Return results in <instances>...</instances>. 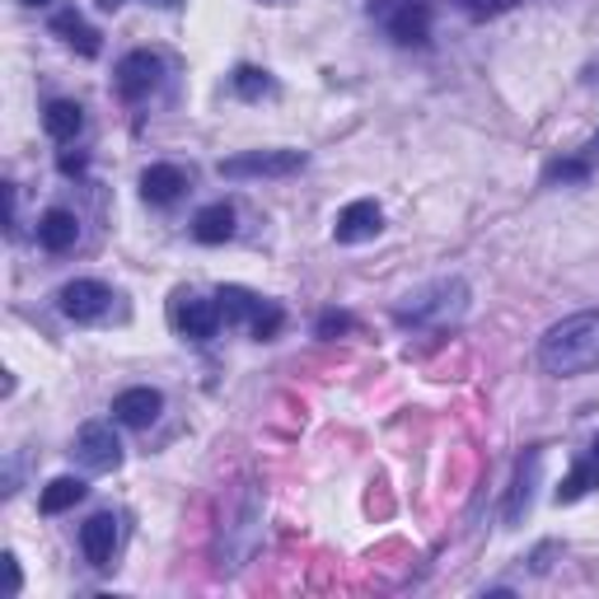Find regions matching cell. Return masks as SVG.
Returning a JSON list of instances; mask_svg holds the SVG:
<instances>
[{
    "instance_id": "6",
    "label": "cell",
    "mask_w": 599,
    "mask_h": 599,
    "mask_svg": "<svg viewBox=\"0 0 599 599\" xmlns=\"http://www.w3.org/2000/svg\"><path fill=\"white\" fill-rule=\"evenodd\" d=\"M160 76H164V66L154 52H127L118 61V94L122 99H150L154 90H160Z\"/></svg>"
},
{
    "instance_id": "8",
    "label": "cell",
    "mask_w": 599,
    "mask_h": 599,
    "mask_svg": "<svg viewBox=\"0 0 599 599\" xmlns=\"http://www.w3.org/2000/svg\"><path fill=\"white\" fill-rule=\"evenodd\" d=\"M80 548H84V562H90V567H108V562H113V548H118V516L99 510V516L84 520V525H80Z\"/></svg>"
},
{
    "instance_id": "20",
    "label": "cell",
    "mask_w": 599,
    "mask_h": 599,
    "mask_svg": "<svg viewBox=\"0 0 599 599\" xmlns=\"http://www.w3.org/2000/svg\"><path fill=\"white\" fill-rule=\"evenodd\" d=\"M52 29H57L66 42H71L76 52H84V57H99V48H103L99 33H94L90 24H84L80 14H57V19H52Z\"/></svg>"
},
{
    "instance_id": "12",
    "label": "cell",
    "mask_w": 599,
    "mask_h": 599,
    "mask_svg": "<svg viewBox=\"0 0 599 599\" xmlns=\"http://www.w3.org/2000/svg\"><path fill=\"white\" fill-rule=\"evenodd\" d=\"M183 188H188V173L179 164H150L141 173V197H146V202H154V207L179 202Z\"/></svg>"
},
{
    "instance_id": "27",
    "label": "cell",
    "mask_w": 599,
    "mask_h": 599,
    "mask_svg": "<svg viewBox=\"0 0 599 599\" xmlns=\"http://www.w3.org/2000/svg\"><path fill=\"white\" fill-rule=\"evenodd\" d=\"M61 173H84V154H61Z\"/></svg>"
},
{
    "instance_id": "26",
    "label": "cell",
    "mask_w": 599,
    "mask_h": 599,
    "mask_svg": "<svg viewBox=\"0 0 599 599\" xmlns=\"http://www.w3.org/2000/svg\"><path fill=\"white\" fill-rule=\"evenodd\" d=\"M0 562H6V595L14 599L19 590H24V571H19V558H14V552H6Z\"/></svg>"
},
{
    "instance_id": "14",
    "label": "cell",
    "mask_w": 599,
    "mask_h": 599,
    "mask_svg": "<svg viewBox=\"0 0 599 599\" xmlns=\"http://www.w3.org/2000/svg\"><path fill=\"white\" fill-rule=\"evenodd\" d=\"M76 239H80V220L71 216V211H48L38 220V243L48 253H66V249H76Z\"/></svg>"
},
{
    "instance_id": "9",
    "label": "cell",
    "mask_w": 599,
    "mask_h": 599,
    "mask_svg": "<svg viewBox=\"0 0 599 599\" xmlns=\"http://www.w3.org/2000/svg\"><path fill=\"white\" fill-rule=\"evenodd\" d=\"M380 226H385L380 207H375L370 197H361V202H347V207H342V216H338V226H332V234H338V243H366V239L380 234Z\"/></svg>"
},
{
    "instance_id": "18",
    "label": "cell",
    "mask_w": 599,
    "mask_h": 599,
    "mask_svg": "<svg viewBox=\"0 0 599 599\" xmlns=\"http://www.w3.org/2000/svg\"><path fill=\"white\" fill-rule=\"evenodd\" d=\"M84 492H90V487H84L80 478H52L48 487H42V497H38V506H42V516H61V510H71V506H80L84 501Z\"/></svg>"
},
{
    "instance_id": "5",
    "label": "cell",
    "mask_w": 599,
    "mask_h": 599,
    "mask_svg": "<svg viewBox=\"0 0 599 599\" xmlns=\"http://www.w3.org/2000/svg\"><path fill=\"white\" fill-rule=\"evenodd\" d=\"M76 459L84 463V469H94V473H113L122 463L118 431L108 427V421H84L80 436H76Z\"/></svg>"
},
{
    "instance_id": "2",
    "label": "cell",
    "mask_w": 599,
    "mask_h": 599,
    "mask_svg": "<svg viewBox=\"0 0 599 599\" xmlns=\"http://www.w3.org/2000/svg\"><path fill=\"white\" fill-rule=\"evenodd\" d=\"M469 309V286L459 277H436L427 286H417L412 296L398 305V323H450Z\"/></svg>"
},
{
    "instance_id": "30",
    "label": "cell",
    "mask_w": 599,
    "mask_h": 599,
    "mask_svg": "<svg viewBox=\"0 0 599 599\" xmlns=\"http://www.w3.org/2000/svg\"><path fill=\"white\" fill-rule=\"evenodd\" d=\"M122 6V0H99V10H118Z\"/></svg>"
},
{
    "instance_id": "23",
    "label": "cell",
    "mask_w": 599,
    "mask_h": 599,
    "mask_svg": "<svg viewBox=\"0 0 599 599\" xmlns=\"http://www.w3.org/2000/svg\"><path fill=\"white\" fill-rule=\"evenodd\" d=\"M520 0H459V10L469 14V19H497L506 10H516Z\"/></svg>"
},
{
    "instance_id": "15",
    "label": "cell",
    "mask_w": 599,
    "mask_h": 599,
    "mask_svg": "<svg viewBox=\"0 0 599 599\" xmlns=\"http://www.w3.org/2000/svg\"><path fill=\"white\" fill-rule=\"evenodd\" d=\"M230 234H234V207L211 202V207L197 211V220H192V239L197 243H226Z\"/></svg>"
},
{
    "instance_id": "29",
    "label": "cell",
    "mask_w": 599,
    "mask_h": 599,
    "mask_svg": "<svg viewBox=\"0 0 599 599\" xmlns=\"http://www.w3.org/2000/svg\"><path fill=\"white\" fill-rule=\"evenodd\" d=\"M586 160H590V164L599 160V131H595V137H590V146H586Z\"/></svg>"
},
{
    "instance_id": "22",
    "label": "cell",
    "mask_w": 599,
    "mask_h": 599,
    "mask_svg": "<svg viewBox=\"0 0 599 599\" xmlns=\"http://www.w3.org/2000/svg\"><path fill=\"white\" fill-rule=\"evenodd\" d=\"M586 173H590V160L581 154V160H552V164L543 169V179H548V183H581Z\"/></svg>"
},
{
    "instance_id": "16",
    "label": "cell",
    "mask_w": 599,
    "mask_h": 599,
    "mask_svg": "<svg viewBox=\"0 0 599 599\" xmlns=\"http://www.w3.org/2000/svg\"><path fill=\"white\" fill-rule=\"evenodd\" d=\"M80 127H84V108L71 99H52L48 113H42V131H48L52 141H76Z\"/></svg>"
},
{
    "instance_id": "28",
    "label": "cell",
    "mask_w": 599,
    "mask_h": 599,
    "mask_svg": "<svg viewBox=\"0 0 599 599\" xmlns=\"http://www.w3.org/2000/svg\"><path fill=\"white\" fill-rule=\"evenodd\" d=\"M146 6H154V10H179L183 0H146Z\"/></svg>"
},
{
    "instance_id": "31",
    "label": "cell",
    "mask_w": 599,
    "mask_h": 599,
    "mask_svg": "<svg viewBox=\"0 0 599 599\" xmlns=\"http://www.w3.org/2000/svg\"><path fill=\"white\" fill-rule=\"evenodd\" d=\"M24 6H48V0H24Z\"/></svg>"
},
{
    "instance_id": "1",
    "label": "cell",
    "mask_w": 599,
    "mask_h": 599,
    "mask_svg": "<svg viewBox=\"0 0 599 599\" xmlns=\"http://www.w3.org/2000/svg\"><path fill=\"white\" fill-rule=\"evenodd\" d=\"M539 366L558 380H576V375L599 370V309H581L552 323L539 338Z\"/></svg>"
},
{
    "instance_id": "3",
    "label": "cell",
    "mask_w": 599,
    "mask_h": 599,
    "mask_svg": "<svg viewBox=\"0 0 599 599\" xmlns=\"http://www.w3.org/2000/svg\"><path fill=\"white\" fill-rule=\"evenodd\" d=\"M300 169H305L300 150H243L220 160V179H286V173Z\"/></svg>"
},
{
    "instance_id": "7",
    "label": "cell",
    "mask_w": 599,
    "mask_h": 599,
    "mask_svg": "<svg viewBox=\"0 0 599 599\" xmlns=\"http://www.w3.org/2000/svg\"><path fill=\"white\" fill-rule=\"evenodd\" d=\"M539 463H543V450H525V459L516 463V482L506 492V506H501V520L506 525H520L535 506V482H539Z\"/></svg>"
},
{
    "instance_id": "25",
    "label": "cell",
    "mask_w": 599,
    "mask_h": 599,
    "mask_svg": "<svg viewBox=\"0 0 599 599\" xmlns=\"http://www.w3.org/2000/svg\"><path fill=\"white\" fill-rule=\"evenodd\" d=\"M357 323H351V315H338V309H328V315H319V338H342V332H351Z\"/></svg>"
},
{
    "instance_id": "13",
    "label": "cell",
    "mask_w": 599,
    "mask_h": 599,
    "mask_svg": "<svg viewBox=\"0 0 599 599\" xmlns=\"http://www.w3.org/2000/svg\"><path fill=\"white\" fill-rule=\"evenodd\" d=\"M389 33L403 42V48H421V42L431 38V6H421V0H408V6H398L393 19H389Z\"/></svg>"
},
{
    "instance_id": "21",
    "label": "cell",
    "mask_w": 599,
    "mask_h": 599,
    "mask_svg": "<svg viewBox=\"0 0 599 599\" xmlns=\"http://www.w3.org/2000/svg\"><path fill=\"white\" fill-rule=\"evenodd\" d=\"M234 94L239 99H249V103H258V99H268L272 90H277V80L268 76V71H258V66H239V71H234Z\"/></svg>"
},
{
    "instance_id": "4",
    "label": "cell",
    "mask_w": 599,
    "mask_h": 599,
    "mask_svg": "<svg viewBox=\"0 0 599 599\" xmlns=\"http://www.w3.org/2000/svg\"><path fill=\"white\" fill-rule=\"evenodd\" d=\"M113 291H108L103 281H90V277H80V281H66L61 286V296H57V305H61V315L66 319H76V323H99L108 309H113Z\"/></svg>"
},
{
    "instance_id": "11",
    "label": "cell",
    "mask_w": 599,
    "mask_h": 599,
    "mask_svg": "<svg viewBox=\"0 0 599 599\" xmlns=\"http://www.w3.org/2000/svg\"><path fill=\"white\" fill-rule=\"evenodd\" d=\"M220 319H226V315H220L216 300L183 296V305H179V332H183V338H192V342H211Z\"/></svg>"
},
{
    "instance_id": "10",
    "label": "cell",
    "mask_w": 599,
    "mask_h": 599,
    "mask_svg": "<svg viewBox=\"0 0 599 599\" xmlns=\"http://www.w3.org/2000/svg\"><path fill=\"white\" fill-rule=\"evenodd\" d=\"M160 412H164V393H160V389H122V393L113 398V417L122 421V427L146 431Z\"/></svg>"
},
{
    "instance_id": "17",
    "label": "cell",
    "mask_w": 599,
    "mask_h": 599,
    "mask_svg": "<svg viewBox=\"0 0 599 599\" xmlns=\"http://www.w3.org/2000/svg\"><path fill=\"white\" fill-rule=\"evenodd\" d=\"M590 487H599V436H595V446H590V455L576 463V469L562 478V487H558V501L562 506H571V501H581Z\"/></svg>"
},
{
    "instance_id": "19",
    "label": "cell",
    "mask_w": 599,
    "mask_h": 599,
    "mask_svg": "<svg viewBox=\"0 0 599 599\" xmlns=\"http://www.w3.org/2000/svg\"><path fill=\"white\" fill-rule=\"evenodd\" d=\"M216 305H220V315H226V323H253V315L262 309V300L253 291H243V286H220Z\"/></svg>"
},
{
    "instance_id": "24",
    "label": "cell",
    "mask_w": 599,
    "mask_h": 599,
    "mask_svg": "<svg viewBox=\"0 0 599 599\" xmlns=\"http://www.w3.org/2000/svg\"><path fill=\"white\" fill-rule=\"evenodd\" d=\"M249 328H253V338H258V342H262V338H272V332L281 328V309H277V305H262Z\"/></svg>"
}]
</instances>
